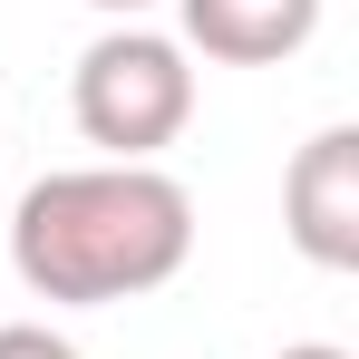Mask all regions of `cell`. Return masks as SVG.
<instances>
[{"label":"cell","instance_id":"obj_1","mask_svg":"<svg viewBox=\"0 0 359 359\" xmlns=\"http://www.w3.org/2000/svg\"><path fill=\"white\" fill-rule=\"evenodd\" d=\"M194 252V194L165 165H59L10 214V272L29 301L107 311V301L165 292Z\"/></svg>","mask_w":359,"mask_h":359},{"label":"cell","instance_id":"obj_2","mask_svg":"<svg viewBox=\"0 0 359 359\" xmlns=\"http://www.w3.org/2000/svg\"><path fill=\"white\" fill-rule=\"evenodd\" d=\"M68 117L88 146H107V165H156L194 126V59L165 29L117 20L107 39H88L68 68Z\"/></svg>","mask_w":359,"mask_h":359},{"label":"cell","instance_id":"obj_3","mask_svg":"<svg viewBox=\"0 0 359 359\" xmlns=\"http://www.w3.org/2000/svg\"><path fill=\"white\" fill-rule=\"evenodd\" d=\"M282 233L311 272H359V126H320L282 175Z\"/></svg>","mask_w":359,"mask_h":359},{"label":"cell","instance_id":"obj_4","mask_svg":"<svg viewBox=\"0 0 359 359\" xmlns=\"http://www.w3.org/2000/svg\"><path fill=\"white\" fill-rule=\"evenodd\" d=\"M184 20V59L214 68H282L311 49L320 29V0H175Z\"/></svg>","mask_w":359,"mask_h":359},{"label":"cell","instance_id":"obj_5","mask_svg":"<svg viewBox=\"0 0 359 359\" xmlns=\"http://www.w3.org/2000/svg\"><path fill=\"white\" fill-rule=\"evenodd\" d=\"M0 359H88V350L59 340L49 320H0Z\"/></svg>","mask_w":359,"mask_h":359},{"label":"cell","instance_id":"obj_6","mask_svg":"<svg viewBox=\"0 0 359 359\" xmlns=\"http://www.w3.org/2000/svg\"><path fill=\"white\" fill-rule=\"evenodd\" d=\"M272 359H350L340 340H292V350H272Z\"/></svg>","mask_w":359,"mask_h":359},{"label":"cell","instance_id":"obj_7","mask_svg":"<svg viewBox=\"0 0 359 359\" xmlns=\"http://www.w3.org/2000/svg\"><path fill=\"white\" fill-rule=\"evenodd\" d=\"M88 10H107V20H136V10H156V0H88Z\"/></svg>","mask_w":359,"mask_h":359}]
</instances>
